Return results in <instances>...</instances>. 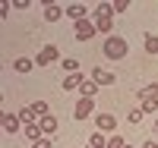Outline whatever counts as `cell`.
Here are the masks:
<instances>
[{
    "instance_id": "obj_1",
    "label": "cell",
    "mask_w": 158,
    "mask_h": 148,
    "mask_svg": "<svg viewBox=\"0 0 158 148\" xmlns=\"http://www.w3.org/2000/svg\"><path fill=\"white\" fill-rule=\"evenodd\" d=\"M101 54H104L108 60H123V57H127V38H120V35L104 38V47H101Z\"/></svg>"
},
{
    "instance_id": "obj_2",
    "label": "cell",
    "mask_w": 158,
    "mask_h": 148,
    "mask_svg": "<svg viewBox=\"0 0 158 148\" xmlns=\"http://www.w3.org/2000/svg\"><path fill=\"white\" fill-rule=\"evenodd\" d=\"M54 60H60V47H54V44H44L41 50H38V57H35L38 66H48V63H54Z\"/></svg>"
},
{
    "instance_id": "obj_3",
    "label": "cell",
    "mask_w": 158,
    "mask_h": 148,
    "mask_svg": "<svg viewBox=\"0 0 158 148\" xmlns=\"http://www.w3.org/2000/svg\"><path fill=\"white\" fill-rule=\"evenodd\" d=\"M92 110H95V98H79V104H76V110H73V117L82 123V120H89L92 117Z\"/></svg>"
},
{
    "instance_id": "obj_4",
    "label": "cell",
    "mask_w": 158,
    "mask_h": 148,
    "mask_svg": "<svg viewBox=\"0 0 158 148\" xmlns=\"http://www.w3.org/2000/svg\"><path fill=\"white\" fill-rule=\"evenodd\" d=\"M19 123H22V120H19V114H6V110H3V117H0V126H3V132H6V136L19 132Z\"/></svg>"
},
{
    "instance_id": "obj_5",
    "label": "cell",
    "mask_w": 158,
    "mask_h": 148,
    "mask_svg": "<svg viewBox=\"0 0 158 148\" xmlns=\"http://www.w3.org/2000/svg\"><path fill=\"white\" fill-rule=\"evenodd\" d=\"M95 22H89V19H82V22H76V38L79 41H89V38H95Z\"/></svg>"
},
{
    "instance_id": "obj_6",
    "label": "cell",
    "mask_w": 158,
    "mask_h": 148,
    "mask_svg": "<svg viewBox=\"0 0 158 148\" xmlns=\"http://www.w3.org/2000/svg\"><path fill=\"white\" fill-rule=\"evenodd\" d=\"M95 29H98L104 38H111V35H114V13H111V16H95Z\"/></svg>"
},
{
    "instance_id": "obj_7",
    "label": "cell",
    "mask_w": 158,
    "mask_h": 148,
    "mask_svg": "<svg viewBox=\"0 0 158 148\" xmlns=\"http://www.w3.org/2000/svg\"><path fill=\"white\" fill-rule=\"evenodd\" d=\"M95 126H98V132H114L117 129V120H114V114H98L95 117Z\"/></svg>"
},
{
    "instance_id": "obj_8",
    "label": "cell",
    "mask_w": 158,
    "mask_h": 148,
    "mask_svg": "<svg viewBox=\"0 0 158 148\" xmlns=\"http://www.w3.org/2000/svg\"><path fill=\"white\" fill-rule=\"evenodd\" d=\"M92 82H98V85H114V73H108V70H92Z\"/></svg>"
},
{
    "instance_id": "obj_9",
    "label": "cell",
    "mask_w": 158,
    "mask_h": 148,
    "mask_svg": "<svg viewBox=\"0 0 158 148\" xmlns=\"http://www.w3.org/2000/svg\"><path fill=\"white\" fill-rule=\"evenodd\" d=\"M85 13H89L85 3H70V6H67V16L76 19V22H82V19H85Z\"/></svg>"
},
{
    "instance_id": "obj_10",
    "label": "cell",
    "mask_w": 158,
    "mask_h": 148,
    "mask_svg": "<svg viewBox=\"0 0 158 148\" xmlns=\"http://www.w3.org/2000/svg\"><path fill=\"white\" fill-rule=\"evenodd\" d=\"M85 79H82V73H70L67 79H63V91H73V88H79Z\"/></svg>"
},
{
    "instance_id": "obj_11",
    "label": "cell",
    "mask_w": 158,
    "mask_h": 148,
    "mask_svg": "<svg viewBox=\"0 0 158 148\" xmlns=\"http://www.w3.org/2000/svg\"><path fill=\"white\" fill-rule=\"evenodd\" d=\"M63 13H67L63 6H57V3H48V6H44V19H48V22H57V19L63 16Z\"/></svg>"
},
{
    "instance_id": "obj_12",
    "label": "cell",
    "mask_w": 158,
    "mask_h": 148,
    "mask_svg": "<svg viewBox=\"0 0 158 148\" xmlns=\"http://www.w3.org/2000/svg\"><path fill=\"white\" fill-rule=\"evenodd\" d=\"M38 123H41V129H44V136H54V132H57V117H41V120H38Z\"/></svg>"
},
{
    "instance_id": "obj_13",
    "label": "cell",
    "mask_w": 158,
    "mask_h": 148,
    "mask_svg": "<svg viewBox=\"0 0 158 148\" xmlns=\"http://www.w3.org/2000/svg\"><path fill=\"white\" fill-rule=\"evenodd\" d=\"M25 136H29V142L44 139V129H41V123H29V126H25Z\"/></svg>"
},
{
    "instance_id": "obj_14",
    "label": "cell",
    "mask_w": 158,
    "mask_h": 148,
    "mask_svg": "<svg viewBox=\"0 0 158 148\" xmlns=\"http://www.w3.org/2000/svg\"><path fill=\"white\" fill-rule=\"evenodd\" d=\"M98 88H101V85H98V82H92V79H85V82L79 85V91H82V98H95V95H98Z\"/></svg>"
},
{
    "instance_id": "obj_15",
    "label": "cell",
    "mask_w": 158,
    "mask_h": 148,
    "mask_svg": "<svg viewBox=\"0 0 158 148\" xmlns=\"http://www.w3.org/2000/svg\"><path fill=\"white\" fill-rule=\"evenodd\" d=\"M136 98H142V101H146V98H158V82H152V85H146V88H139Z\"/></svg>"
},
{
    "instance_id": "obj_16",
    "label": "cell",
    "mask_w": 158,
    "mask_h": 148,
    "mask_svg": "<svg viewBox=\"0 0 158 148\" xmlns=\"http://www.w3.org/2000/svg\"><path fill=\"white\" fill-rule=\"evenodd\" d=\"M19 120H22L25 126H29V123H38V117H35V110H32V107H22V110H19Z\"/></svg>"
},
{
    "instance_id": "obj_17",
    "label": "cell",
    "mask_w": 158,
    "mask_h": 148,
    "mask_svg": "<svg viewBox=\"0 0 158 148\" xmlns=\"http://www.w3.org/2000/svg\"><path fill=\"white\" fill-rule=\"evenodd\" d=\"M13 66H16V73H32V60H29V57H19Z\"/></svg>"
},
{
    "instance_id": "obj_18",
    "label": "cell",
    "mask_w": 158,
    "mask_h": 148,
    "mask_svg": "<svg viewBox=\"0 0 158 148\" xmlns=\"http://www.w3.org/2000/svg\"><path fill=\"white\" fill-rule=\"evenodd\" d=\"M139 110H142V114H155V110H158V98H146Z\"/></svg>"
},
{
    "instance_id": "obj_19",
    "label": "cell",
    "mask_w": 158,
    "mask_h": 148,
    "mask_svg": "<svg viewBox=\"0 0 158 148\" xmlns=\"http://www.w3.org/2000/svg\"><path fill=\"white\" fill-rule=\"evenodd\" d=\"M89 145H92V148H108V139H104V132H95V136L89 139Z\"/></svg>"
},
{
    "instance_id": "obj_20",
    "label": "cell",
    "mask_w": 158,
    "mask_h": 148,
    "mask_svg": "<svg viewBox=\"0 0 158 148\" xmlns=\"http://www.w3.org/2000/svg\"><path fill=\"white\" fill-rule=\"evenodd\" d=\"M146 54H158V35H146Z\"/></svg>"
},
{
    "instance_id": "obj_21",
    "label": "cell",
    "mask_w": 158,
    "mask_h": 148,
    "mask_svg": "<svg viewBox=\"0 0 158 148\" xmlns=\"http://www.w3.org/2000/svg\"><path fill=\"white\" fill-rule=\"evenodd\" d=\"M32 110H35L38 120H41V117H48V104H44V101H35V104H32Z\"/></svg>"
},
{
    "instance_id": "obj_22",
    "label": "cell",
    "mask_w": 158,
    "mask_h": 148,
    "mask_svg": "<svg viewBox=\"0 0 158 148\" xmlns=\"http://www.w3.org/2000/svg\"><path fill=\"white\" fill-rule=\"evenodd\" d=\"M111 6H114V13H127L130 10V0H114Z\"/></svg>"
},
{
    "instance_id": "obj_23",
    "label": "cell",
    "mask_w": 158,
    "mask_h": 148,
    "mask_svg": "<svg viewBox=\"0 0 158 148\" xmlns=\"http://www.w3.org/2000/svg\"><path fill=\"white\" fill-rule=\"evenodd\" d=\"M142 117H146V114H142V110H139V107H136V110H130V114H127V120H130V123H133V126L139 123V120H142Z\"/></svg>"
},
{
    "instance_id": "obj_24",
    "label": "cell",
    "mask_w": 158,
    "mask_h": 148,
    "mask_svg": "<svg viewBox=\"0 0 158 148\" xmlns=\"http://www.w3.org/2000/svg\"><path fill=\"white\" fill-rule=\"evenodd\" d=\"M127 142H123V136H111L108 139V148H123Z\"/></svg>"
},
{
    "instance_id": "obj_25",
    "label": "cell",
    "mask_w": 158,
    "mask_h": 148,
    "mask_svg": "<svg viewBox=\"0 0 158 148\" xmlns=\"http://www.w3.org/2000/svg\"><path fill=\"white\" fill-rule=\"evenodd\" d=\"M32 148H54V145H51V136H44V139H38V142H32Z\"/></svg>"
},
{
    "instance_id": "obj_26",
    "label": "cell",
    "mask_w": 158,
    "mask_h": 148,
    "mask_svg": "<svg viewBox=\"0 0 158 148\" xmlns=\"http://www.w3.org/2000/svg\"><path fill=\"white\" fill-rule=\"evenodd\" d=\"M63 70H67V73H79V63L76 60H63Z\"/></svg>"
},
{
    "instance_id": "obj_27",
    "label": "cell",
    "mask_w": 158,
    "mask_h": 148,
    "mask_svg": "<svg viewBox=\"0 0 158 148\" xmlns=\"http://www.w3.org/2000/svg\"><path fill=\"white\" fill-rule=\"evenodd\" d=\"M155 129H158V120H155Z\"/></svg>"
},
{
    "instance_id": "obj_28",
    "label": "cell",
    "mask_w": 158,
    "mask_h": 148,
    "mask_svg": "<svg viewBox=\"0 0 158 148\" xmlns=\"http://www.w3.org/2000/svg\"><path fill=\"white\" fill-rule=\"evenodd\" d=\"M123 148H133V145H123Z\"/></svg>"
}]
</instances>
